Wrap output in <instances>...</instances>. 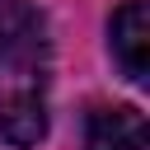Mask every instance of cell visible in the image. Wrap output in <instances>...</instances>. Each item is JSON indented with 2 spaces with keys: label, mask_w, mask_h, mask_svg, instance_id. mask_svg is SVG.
<instances>
[{
  "label": "cell",
  "mask_w": 150,
  "mask_h": 150,
  "mask_svg": "<svg viewBox=\"0 0 150 150\" xmlns=\"http://www.w3.org/2000/svg\"><path fill=\"white\" fill-rule=\"evenodd\" d=\"M47 19L33 0H0V136L19 150L47 136Z\"/></svg>",
  "instance_id": "6da1fadb"
},
{
  "label": "cell",
  "mask_w": 150,
  "mask_h": 150,
  "mask_svg": "<svg viewBox=\"0 0 150 150\" xmlns=\"http://www.w3.org/2000/svg\"><path fill=\"white\" fill-rule=\"evenodd\" d=\"M84 150H150L145 117L136 108H98L89 117Z\"/></svg>",
  "instance_id": "3957f363"
},
{
  "label": "cell",
  "mask_w": 150,
  "mask_h": 150,
  "mask_svg": "<svg viewBox=\"0 0 150 150\" xmlns=\"http://www.w3.org/2000/svg\"><path fill=\"white\" fill-rule=\"evenodd\" d=\"M108 38H112V56H117L122 75L131 84H145L150 80V5L145 0H127L112 14Z\"/></svg>",
  "instance_id": "7a4b0ae2"
}]
</instances>
